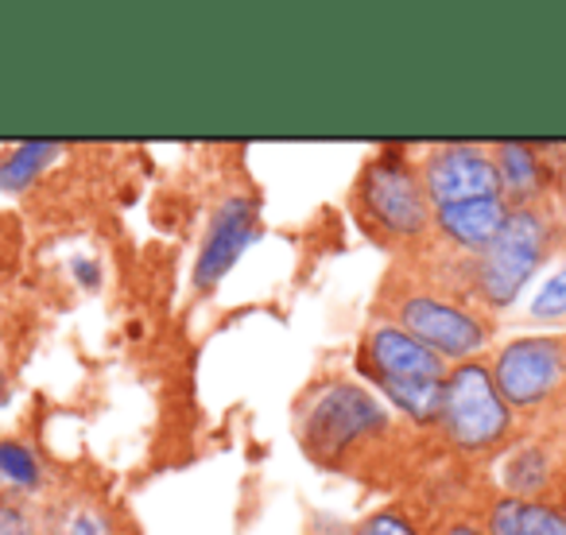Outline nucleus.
Returning a JSON list of instances; mask_svg holds the SVG:
<instances>
[{
  "label": "nucleus",
  "mask_w": 566,
  "mask_h": 535,
  "mask_svg": "<svg viewBox=\"0 0 566 535\" xmlns=\"http://www.w3.org/2000/svg\"><path fill=\"white\" fill-rule=\"evenodd\" d=\"M566 249V229L558 218V198L543 206L509 210V221L485 252L470 260V295L481 311L496 315L520 300L532 276L555 252Z\"/></svg>",
  "instance_id": "1"
},
{
  "label": "nucleus",
  "mask_w": 566,
  "mask_h": 535,
  "mask_svg": "<svg viewBox=\"0 0 566 535\" xmlns=\"http://www.w3.org/2000/svg\"><path fill=\"white\" fill-rule=\"evenodd\" d=\"M385 318L416 334L447 365L478 361L496 331L493 315L481 311L470 295L458 287L434 284V280H411V284L388 287Z\"/></svg>",
  "instance_id": "2"
},
{
  "label": "nucleus",
  "mask_w": 566,
  "mask_h": 535,
  "mask_svg": "<svg viewBox=\"0 0 566 535\" xmlns=\"http://www.w3.org/2000/svg\"><path fill=\"white\" fill-rule=\"evenodd\" d=\"M354 210L365 233L385 244H423L434 237V206L427 198L423 175L403 151H380L361 167Z\"/></svg>",
  "instance_id": "3"
},
{
  "label": "nucleus",
  "mask_w": 566,
  "mask_h": 535,
  "mask_svg": "<svg viewBox=\"0 0 566 535\" xmlns=\"http://www.w3.org/2000/svg\"><path fill=\"white\" fill-rule=\"evenodd\" d=\"M516 411L504 403L489 361H462L450 365L442 380V408H439V434L450 450L465 458H485L504 450L516 439Z\"/></svg>",
  "instance_id": "4"
},
{
  "label": "nucleus",
  "mask_w": 566,
  "mask_h": 535,
  "mask_svg": "<svg viewBox=\"0 0 566 535\" xmlns=\"http://www.w3.org/2000/svg\"><path fill=\"white\" fill-rule=\"evenodd\" d=\"M489 373L516 419L566 411V334L504 342L496 346Z\"/></svg>",
  "instance_id": "5"
},
{
  "label": "nucleus",
  "mask_w": 566,
  "mask_h": 535,
  "mask_svg": "<svg viewBox=\"0 0 566 535\" xmlns=\"http://www.w3.org/2000/svg\"><path fill=\"white\" fill-rule=\"evenodd\" d=\"M388 408L377 392L354 385V380H331L307 400L300 423V439L315 462H342L349 450L369 442L373 434H385Z\"/></svg>",
  "instance_id": "6"
},
{
  "label": "nucleus",
  "mask_w": 566,
  "mask_h": 535,
  "mask_svg": "<svg viewBox=\"0 0 566 535\" xmlns=\"http://www.w3.org/2000/svg\"><path fill=\"white\" fill-rule=\"evenodd\" d=\"M260 237V202L249 190H237V195H226L210 213V225H206V237L198 244L195 256V272H190V284L195 292H213L221 280L237 268V260L256 244Z\"/></svg>",
  "instance_id": "7"
},
{
  "label": "nucleus",
  "mask_w": 566,
  "mask_h": 535,
  "mask_svg": "<svg viewBox=\"0 0 566 535\" xmlns=\"http://www.w3.org/2000/svg\"><path fill=\"white\" fill-rule=\"evenodd\" d=\"M357 373L369 385L380 380H447L450 365L434 349H427L416 334L396 326L392 318L377 315L357 346Z\"/></svg>",
  "instance_id": "8"
},
{
  "label": "nucleus",
  "mask_w": 566,
  "mask_h": 535,
  "mask_svg": "<svg viewBox=\"0 0 566 535\" xmlns=\"http://www.w3.org/2000/svg\"><path fill=\"white\" fill-rule=\"evenodd\" d=\"M419 175H423L427 198L434 210L501 195L489 144H434L419 159Z\"/></svg>",
  "instance_id": "9"
},
{
  "label": "nucleus",
  "mask_w": 566,
  "mask_h": 535,
  "mask_svg": "<svg viewBox=\"0 0 566 535\" xmlns=\"http://www.w3.org/2000/svg\"><path fill=\"white\" fill-rule=\"evenodd\" d=\"M489 151H493L496 182H501V198L509 202V210L543 206L558 198V182L551 175L547 159H543L539 144L501 140V144H489Z\"/></svg>",
  "instance_id": "10"
},
{
  "label": "nucleus",
  "mask_w": 566,
  "mask_h": 535,
  "mask_svg": "<svg viewBox=\"0 0 566 535\" xmlns=\"http://www.w3.org/2000/svg\"><path fill=\"white\" fill-rule=\"evenodd\" d=\"M504 221H509V202L501 195L473 198V202H454L434 210V237L447 244V252L473 260L496 241Z\"/></svg>",
  "instance_id": "11"
},
{
  "label": "nucleus",
  "mask_w": 566,
  "mask_h": 535,
  "mask_svg": "<svg viewBox=\"0 0 566 535\" xmlns=\"http://www.w3.org/2000/svg\"><path fill=\"white\" fill-rule=\"evenodd\" d=\"M48 481L40 454L20 439H0V501H28Z\"/></svg>",
  "instance_id": "12"
},
{
  "label": "nucleus",
  "mask_w": 566,
  "mask_h": 535,
  "mask_svg": "<svg viewBox=\"0 0 566 535\" xmlns=\"http://www.w3.org/2000/svg\"><path fill=\"white\" fill-rule=\"evenodd\" d=\"M385 396L388 408H396L416 427H434L442 408V380H380L373 385Z\"/></svg>",
  "instance_id": "13"
},
{
  "label": "nucleus",
  "mask_w": 566,
  "mask_h": 535,
  "mask_svg": "<svg viewBox=\"0 0 566 535\" xmlns=\"http://www.w3.org/2000/svg\"><path fill=\"white\" fill-rule=\"evenodd\" d=\"M63 159V148L51 140H32V144H20V148L4 151L0 156V190L4 195H20V190L35 187L40 175L48 171L51 164Z\"/></svg>",
  "instance_id": "14"
},
{
  "label": "nucleus",
  "mask_w": 566,
  "mask_h": 535,
  "mask_svg": "<svg viewBox=\"0 0 566 535\" xmlns=\"http://www.w3.org/2000/svg\"><path fill=\"white\" fill-rule=\"evenodd\" d=\"M55 535H117V527H113V516L102 504L82 496V501L66 504V508L59 512Z\"/></svg>",
  "instance_id": "15"
},
{
  "label": "nucleus",
  "mask_w": 566,
  "mask_h": 535,
  "mask_svg": "<svg viewBox=\"0 0 566 535\" xmlns=\"http://www.w3.org/2000/svg\"><path fill=\"white\" fill-rule=\"evenodd\" d=\"M0 535H55V524L28 501H0Z\"/></svg>",
  "instance_id": "16"
},
{
  "label": "nucleus",
  "mask_w": 566,
  "mask_h": 535,
  "mask_svg": "<svg viewBox=\"0 0 566 535\" xmlns=\"http://www.w3.org/2000/svg\"><path fill=\"white\" fill-rule=\"evenodd\" d=\"M532 318L535 323H563L566 318V264L558 268L532 300Z\"/></svg>",
  "instance_id": "17"
},
{
  "label": "nucleus",
  "mask_w": 566,
  "mask_h": 535,
  "mask_svg": "<svg viewBox=\"0 0 566 535\" xmlns=\"http://www.w3.org/2000/svg\"><path fill=\"white\" fill-rule=\"evenodd\" d=\"M357 535H419V527H416V520H411L408 512L380 508V512H373L361 527H357Z\"/></svg>",
  "instance_id": "18"
},
{
  "label": "nucleus",
  "mask_w": 566,
  "mask_h": 535,
  "mask_svg": "<svg viewBox=\"0 0 566 535\" xmlns=\"http://www.w3.org/2000/svg\"><path fill=\"white\" fill-rule=\"evenodd\" d=\"M434 535H489V532H485V524H478V520L458 516V520H447Z\"/></svg>",
  "instance_id": "19"
},
{
  "label": "nucleus",
  "mask_w": 566,
  "mask_h": 535,
  "mask_svg": "<svg viewBox=\"0 0 566 535\" xmlns=\"http://www.w3.org/2000/svg\"><path fill=\"white\" fill-rule=\"evenodd\" d=\"M74 272H78V280L86 287H97V268L86 264V260H74Z\"/></svg>",
  "instance_id": "20"
},
{
  "label": "nucleus",
  "mask_w": 566,
  "mask_h": 535,
  "mask_svg": "<svg viewBox=\"0 0 566 535\" xmlns=\"http://www.w3.org/2000/svg\"><path fill=\"white\" fill-rule=\"evenodd\" d=\"M558 218H563V229H566V179H563V187H558Z\"/></svg>",
  "instance_id": "21"
}]
</instances>
